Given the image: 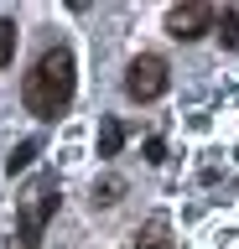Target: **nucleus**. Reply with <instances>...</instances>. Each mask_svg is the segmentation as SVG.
I'll use <instances>...</instances> for the list:
<instances>
[{
    "mask_svg": "<svg viewBox=\"0 0 239 249\" xmlns=\"http://www.w3.org/2000/svg\"><path fill=\"white\" fill-rule=\"evenodd\" d=\"M21 99L37 120H57L68 104H73V52L68 47H52L37 57V68L21 83Z\"/></svg>",
    "mask_w": 239,
    "mask_h": 249,
    "instance_id": "1",
    "label": "nucleus"
},
{
    "mask_svg": "<svg viewBox=\"0 0 239 249\" xmlns=\"http://www.w3.org/2000/svg\"><path fill=\"white\" fill-rule=\"evenodd\" d=\"M120 140H125V124H120V120L99 124V156H120Z\"/></svg>",
    "mask_w": 239,
    "mask_h": 249,
    "instance_id": "6",
    "label": "nucleus"
},
{
    "mask_svg": "<svg viewBox=\"0 0 239 249\" xmlns=\"http://www.w3.org/2000/svg\"><path fill=\"white\" fill-rule=\"evenodd\" d=\"M16 57V21H0V68Z\"/></svg>",
    "mask_w": 239,
    "mask_h": 249,
    "instance_id": "7",
    "label": "nucleus"
},
{
    "mask_svg": "<svg viewBox=\"0 0 239 249\" xmlns=\"http://www.w3.org/2000/svg\"><path fill=\"white\" fill-rule=\"evenodd\" d=\"M208 26H213V5H172L166 11V31H172L177 42H192Z\"/></svg>",
    "mask_w": 239,
    "mask_h": 249,
    "instance_id": "4",
    "label": "nucleus"
},
{
    "mask_svg": "<svg viewBox=\"0 0 239 249\" xmlns=\"http://www.w3.org/2000/svg\"><path fill=\"white\" fill-rule=\"evenodd\" d=\"M32 156H37V140H26V145H16V156H11V171L32 166Z\"/></svg>",
    "mask_w": 239,
    "mask_h": 249,
    "instance_id": "8",
    "label": "nucleus"
},
{
    "mask_svg": "<svg viewBox=\"0 0 239 249\" xmlns=\"http://www.w3.org/2000/svg\"><path fill=\"white\" fill-rule=\"evenodd\" d=\"M125 93H130V99H141V104L161 99V93H166V62L151 57V52L135 57V62L125 68Z\"/></svg>",
    "mask_w": 239,
    "mask_h": 249,
    "instance_id": "3",
    "label": "nucleus"
},
{
    "mask_svg": "<svg viewBox=\"0 0 239 249\" xmlns=\"http://www.w3.org/2000/svg\"><path fill=\"white\" fill-rule=\"evenodd\" d=\"M52 208H57V182L42 177V182L32 187V197H26V213H21V244H26V249L42 244V229H47Z\"/></svg>",
    "mask_w": 239,
    "mask_h": 249,
    "instance_id": "2",
    "label": "nucleus"
},
{
    "mask_svg": "<svg viewBox=\"0 0 239 249\" xmlns=\"http://www.w3.org/2000/svg\"><path fill=\"white\" fill-rule=\"evenodd\" d=\"M135 249H177V239H172V223L166 218H151L141 233H135Z\"/></svg>",
    "mask_w": 239,
    "mask_h": 249,
    "instance_id": "5",
    "label": "nucleus"
},
{
    "mask_svg": "<svg viewBox=\"0 0 239 249\" xmlns=\"http://www.w3.org/2000/svg\"><path fill=\"white\" fill-rule=\"evenodd\" d=\"M223 42H229V47H239V16H234V11L223 16Z\"/></svg>",
    "mask_w": 239,
    "mask_h": 249,
    "instance_id": "9",
    "label": "nucleus"
}]
</instances>
